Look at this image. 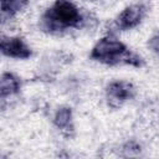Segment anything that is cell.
<instances>
[{"mask_svg": "<svg viewBox=\"0 0 159 159\" xmlns=\"http://www.w3.org/2000/svg\"><path fill=\"white\" fill-rule=\"evenodd\" d=\"M91 58L106 65L125 63L135 67H140L143 65L140 56L132 52L123 42L111 36L103 37L96 43L92 48Z\"/></svg>", "mask_w": 159, "mask_h": 159, "instance_id": "cell-1", "label": "cell"}, {"mask_svg": "<svg viewBox=\"0 0 159 159\" xmlns=\"http://www.w3.org/2000/svg\"><path fill=\"white\" fill-rule=\"evenodd\" d=\"M42 22L50 31H62L70 27H81L83 17L72 1L56 0L42 16Z\"/></svg>", "mask_w": 159, "mask_h": 159, "instance_id": "cell-2", "label": "cell"}, {"mask_svg": "<svg viewBox=\"0 0 159 159\" xmlns=\"http://www.w3.org/2000/svg\"><path fill=\"white\" fill-rule=\"evenodd\" d=\"M134 87L127 81H114L111 82L107 87V99L111 107H120L125 101L133 98Z\"/></svg>", "mask_w": 159, "mask_h": 159, "instance_id": "cell-3", "label": "cell"}, {"mask_svg": "<svg viewBox=\"0 0 159 159\" xmlns=\"http://www.w3.org/2000/svg\"><path fill=\"white\" fill-rule=\"evenodd\" d=\"M0 47L5 56L12 58L25 60L31 56V48L20 37H2Z\"/></svg>", "mask_w": 159, "mask_h": 159, "instance_id": "cell-4", "label": "cell"}, {"mask_svg": "<svg viewBox=\"0 0 159 159\" xmlns=\"http://www.w3.org/2000/svg\"><path fill=\"white\" fill-rule=\"evenodd\" d=\"M145 7L143 5H130L125 7L117 17V26L120 30H129L135 27L143 19Z\"/></svg>", "mask_w": 159, "mask_h": 159, "instance_id": "cell-5", "label": "cell"}, {"mask_svg": "<svg viewBox=\"0 0 159 159\" xmlns=\"http://www.w3.org/2000/svg\"><path fill=\"white\" fill-rule=\"evenodd\" d=\"M20 89V80L9 72H5L1 75V80H0V93L1 97H6V96H11L17 93Z\"/></svg>", "mask_w": 159, "mask_h": 159, "instance_id": "cell-6", "label": "cell"}, {"mask_svg": "<svg viewBox=\"0 0 159 159\" xmlns=\"http://www.w3.org/2000/svg\"><path fill=\"white\" fill-rule=\"evenodd\" d=\"M71 119H72V111H71V108H68V107H61L56 112V114H55L53 123H55V125L57 128L66 129L70 125Z\"/></svg>", "mask_w": 159, "mask_h": 159, "instance_id": "cell-7", "label": "cell"}, {"mask_svg": "<svg viewBox=\"0 0 159 159\" xmlns=\"http://www.w3.org/2000/svg\"><path fill=\"white\" fill-rule=\"evenodd\" d=\"M25 2L26 0H1V10L4 14L12 15L14 12L19 11Z\"/></svg>", "mask_w": 159, "mask_h": 159, "instance_id": "cell-8", "label": "cell"}, {"mask_svg": "<svg viewBox=\"0 0 159 159\" xmlns=\"http://www.w3.org/2000/svg\"><path fill=\"white\" fill-rule=\"evenodd\" d=\"M149 46H150V48H152L157 55H159V34L155 35V36H153V37L149 40Z\"/></svg>", "mask_w": 159, "mask_h": 159, "instance_id": "cell-9", "label": "cell"}]
</instances>
